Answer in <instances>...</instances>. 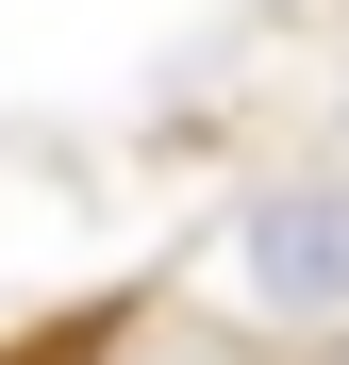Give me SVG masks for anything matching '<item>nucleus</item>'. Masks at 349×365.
I'll use <instances>...</instances> for the list:
<instances>
[{"mask_svg": "<svg viewBox=\"0 0 349 365\" xmlns=\"http://www.w3.org/2000/svg\"><path fill=\"white\" fill-rule=\"evenodd\" d=\"M233 266H250V299H266V316L333 332V316H349V182H316V166L250 182V216H233Z\"/></svg>", "mask_w": 349, "mask_h": 365, "instance_id": "nucleus-1", "label": "nucleus"}, {"mask_svg": "<svg viewBox=\"0 0 349 365\" xmlns=\"http://www.w3.org/2000/svg\"><path fill=\"white\" fill-rule=\"evenodd\" d=\"M316 365H349V349H316Z\"/></svg>", "mask_w": 349, "mask_h": 365, "instance_id": "nucleus-2", "label": "nucleus"}]
</instances>
